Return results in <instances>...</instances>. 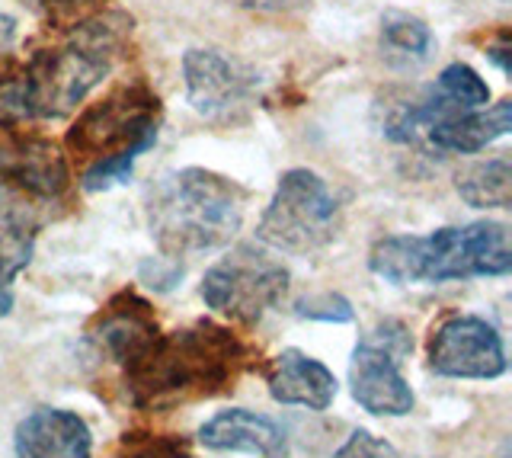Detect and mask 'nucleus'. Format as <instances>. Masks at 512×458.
Listing matches in <instances>:
<instances>
[{
  "mask_svg": "<svg viewBox=\"0 0 512 458\" xmlns=\"http://www.w3.org/2000/svg\"><path fill=\"white\" fill-rule=\"evenodd\" d=\"M253 362V350L215 321L157 334L148 350L122 369L128 404L148 414H164L231 391Z\"/></svg>",
  "mask_w": 512,
  "mask_h": 458,
  "instance_id": "nucleus-1",
  "label": "nucleus"
},
{
  "mask_svg": "<svg viewBox=\"0 0 512 458\" xmlns=\"http://www.w3.org/2000/svg\"><path fill=\"white\" fill-rule=\"evenodd\" d=\"M368 270L391 286L509 276L512 247L503 221H474L432 234H388L368 254Z\"/></svg>",
  "mask_w": 512,
  "mask_h": 458,
  "instance_id": "nucleus-2",
  "label": "nucleus"
},
{
  "mask_svg": "<svg viewBox=\"0 0 512 458\" xmlns=\"http://www.w3.org/2000/svg\"><path fill=\"white\" fill-rule=\"evenodd\" d=\"M247 193L205 167L164 173L148 193V228L164 257H196L231 244L244 225Z\"/></svg>",
  "mask_w": 512,
  "mask_h": 458,
  "instance_id": "nucleus-3",
  "label": "nucleus"
},
{
  "mask_svg": "<svg viewBox=\"0 0 512 458\" xmlns=\"http://www.w3.org/2000/svg\"><path fill=\"white\" fill-rule=\"evenodd\" d=\"M116 49V26L109 17H93L74 29V39L58 49L36 52L16 74L26 119H64L103 81Z\"/></svg>",
  "mask_w": 512,
  "mask_h": 458,
  "instance_id": "nucleus-4",
  "label": "nucleus"
},
{
  "mask_svg": "<svg viewBox=\"0 0 512 458\" xmlns=\"http://www.w3.org/2000/svg\"><path fill=\"white\" fill-rule=\"evenodd\" d=\"M340 231V205L314 170L295 167L282 173L266 212L256 225L260 241L285 254H317Z\"/></svg>",
  "mask_w": 512,
  "mask_h": 458,
  "instance_id": "nucleus-5",
  "label": "nucleus"
},
{
  "mask_svg": "<svg viewBox=\"0 0 512 458\" xmlns=\"http://www.w3.org/2000/svg\"><path fill=\"white\" fill-rule=\"evenodd\" d=\"M288 292V270L266 250L250 244L234 247L202 276V302L221 318L237 324H256L276 308Z\"/></svg>",
  "mask_w": 512,
  "mask_h": 458,
  "instance_id": "nucleus-6",
  "label": "nucleus"
},
{
  "mask_svg": "<svg viewBox=\"0 0 512 458\" xmlns=\"http://www.w3.org/2000/svg\"><path fill=\"white\" fill-rule=\"evenodd\" d=\"M413 350V340L404 324L384 321L356 343L349 362V391L362 410L372 417H407L416 394L400 372Z\"/></svg>",
  "mask_w": 512,
  "mask_h": 458,
  "instance_id": "nucleus-7",
  "label": "nucleus"
},
{
  "mask_svg": "<svg viewBox=\"0 0 512 458\" xmlns=\"http://www.w3.org/2000/svg\"><path fill=\"white\" fill-rule=\"evenodd\" d=\"M160 100L144 84H128L90 106L68 132V148L80 157H109L119 151H148L157 141Z\"/></svg>",
  "mask_w": 512,
  "mask_h": 458,
  "instance_id": "nucleus-8",
  "label": "nucleus"
},
{
  "mask_svg": "<svg viewBox=\"0 0 512 458\" xmlns=\"http://www.w3.org/2000/svg\"><path fill=\"white\" fill-rule=\"evenodd\" d=\"M186 100L212 122H240L260 97V77L250 65L218 49H189L183 55Z\"/></svg>",
  "mask_w": 512,
  "mask_h": 458,
  "instance_id": "nucleus-9",
  "label": "nucleus"
},
{
  "mask_svg": "<svg viewBox=\"0 0 512 458\" xmlns=\"http://www.w3.org/2000/svg\"><path fill=\"white\" fill-rule=\"evenodd\" d=\"M429 369L442 378H468V382H493L506 375L509 359L500 330L477 314H452L426 343Z\"/></svg>",
  "mask_w": 512,
  "mask_h": 458,
  "instance_id": "nucleus-10",
  "label": "nucleus"
},
{
  "mask_svg": "<svg viewBox=\"0 0 512 458\" xmlns=\"http://www.w3.org/2000/svg\"><path fill=\"white\" fill-rule=\"evenodd\" d=\"M0 180L26 196L58 199L68 189V157L55 141L39 135H10L0 141Z\"/></svg>",
  "mask_w": 512,
  "mask_h": 458,
  "instance_id": "nucleus-11",
  "label": "nucleus"
},
{
  "mask_svg": "<svg viewBox=\"0 0 512 458\" xmlns=\"http://www.w3.org/2000/svg\"><path fill=\"white\" fill-rule=\"evenodd\" d=\"M160 334L154 308L132 289L112 295L90 324V343L116 366H128L135 356L148 350V343Z\"/></svg>",
  "mask_w": 512,
  "mask_h": 458,
  "instance_id": "nucleus-12",
  "label": "nucleus"
},
{
  "mask_svg": "<svg viewBox=\"0 0 512 458\" xmlns=\"http://www.w3.org/2000/svg\"><path fill=\"white\" fill-rule=\"evenodd\" d=\"M16 458H93V436L84 417L64 407H36L16 423Z\"/></svg>",
  "mask_w": 512,
  "mask_h": 458,
  "instance_id": "nucleus-13",
  "label": "nucleus"
},
{
  "mask_svg": "<svg viewBox=\"0 0 512 458\" xmlns=\"http://www.w3.org/2000/svg\"><path fill=\"white\" fill-rule=\"evenodd\" d=\"M199 442L212 452H244L256 458H292L288 433L282 426L247 407L221 410L199 426Z\"/></svg>",
  "mask_w": 512,
  "mask_h": 458,
  "instance_id": "nucleus-14",
  "label": "nucleus"
},
{
  "mask_svg": "<svg viewBox=\"0 0 512 458\" xmlns=\"http://www.w3.org/2000/svg\"><path fill=\"white\" fill-rule=\"evenodd\" d=\"M266 385L272 401L288 407H308L314 414L336 401V375L320 359L301 350H282L269 359Z\"/></svg>",
  "mask_w": 512,
  "mask_h": 458,
  "instance_id": "nucleus-15",
  "label": "nucleus"
},
{
  "mask_svg": "<svg viewBox=\"0 0 512 458\" xmlns=\"http://www.w3.org/2000/svg\"><path fill=\"white\" fill-rule=\"evenodd\" d=\"M512 132V103L500 100L490 109H468V113H448L436 119L423 132L436 151L448 154H477L487 145H493L496 138H503Z\"/></svg>",
  "mask_w": 512,
  "mask_h": 458,
  "instance_id": "nucleus-16",
  "label": "nucleus"
},
{
  "mask_svg": "<svg viewBox=\"0 0 512 458\" xmlns=\"http://www.w3.org/2000/svg\"><path fill=\"white\" fill-rule=\"evenodd\" d=\"M36 238V212L10 186L0 183V289H10V282L29 266Z\"/></svg>",
  "mask_w": 512,
  "mask_h": 458,
  "instance_id": "nucleus-17",
  "label": "nucleus"
},
{
  "mask_svg": "<svg viewBox=\"0 0 512 458\" xmlns=\"http://www.w3.org/2000/svg\"><path fill=\"white\" fill-rule=\"evenodd\" d=\"M458 196L471 209H509L512 202V164L509 157H490L468 167L458 177Z\"/></svg>",
  "mask_w": 512,
  "mask_h": 458,
  "instance_id": "nucleus-18",
  "label": "nucleus"
},
{
  "mask_svg": "<svg viewBox=\"0 0 512 458\" xmlns=\"http://www.w3.org/2000/svg\"><path fill=\"white\" fill-rule=\"evenodd\" d=\"M381 49L400 61H426L432 52V33L420 17L391 10L381 17Z\"/></svg>",
  "mask_w": 512,
  "mask_h": 458,
  "instance_id": "nucleus-19",
  "label": "nucleus"
},
{
  "mask_svg": "<svg viewBox=\"0 0 512 458\" xmlns=\"http://www.w3.org/2000/svg\"><path fill=\"white\" fill-rule=\"evenodd\" d=\"M436 90L458 109H480L490 103V84L464 61H455L439 74Z\"/></svg>",
  "mask_w": 512,
  "mask_h": 458,
  "instance_id": "nucleus-20",
  "label": "nucleus"
},
{
  "mask_svg": "<svg viewBox=\"0 0 512 458\" xmlns=\"http://www.w3.org/2000/svg\"><path fill=\"white\" fill-rule=\"evenodd\" d=\"M112 458H192V449L173 433H125Z\"/></svg>",
  "mask_w": 512,
  "mask_h": 458,
  "instance_id": "nucleus-21",
  "label": "nucleus"
},
{
  "mask_svg": "<svg viewBox=\"0 0 512 458\" xmlns=\"http://www.w3.org/2000/svg\"><path fill=\"white\" fill-rule=\"evenodd\" d=\"M144 151H119V154H109V157H100V161H93L84 173V180L80 186L87 189V193H106V189L125 183L132 177L135 170V161Z\"/></svg>",
  "mask_w": 512,
  "mask_h": 458,
  "instance_id": "nucleus-22",
  "label": "nucleus"
},
{
  "mask_svg": "<svg viewBox=\"0 0 512 458\" xmlns=\"http://www.w3.org/2000/svg\"><path fill=\"white\" fill-rule=\"evenodd\" d=\"M36 13H42L45 20H52L58 26H84L93 17L103 13V0H23Z\"/></svg>",
  "mask_w": 512,
  "mask_h": 458,
  "instance_id": "nucleus-23",
  "label": "nucleus"
},
{
  "mask_svg": "<svg viewBox=\"0 0 512 458\" xmlns=\"http://www.w3.org/2000/svg\"><path fill=\"white\" fill-rule=\"evenodd\" d=\"M298 314L301 318H311V321H327V324H346L352 321V305L346 302L343 295H311V298H301L298 302Z\"/></svg>",
  "mask_w": 512,
  "mask_h": 458,
  "instance_id": "nucleus-24",
  "label": "nucleus"
},
{
  "mask_svg": "<svg viewBox=\"0 0 512 458\" xmlns=\"http://www.w3.org/2000/svg\"><path fill=\"white\" fill-rule=\"evenodd\" d=\"M333 458H400V452L388 439H378L375 433L352 430L343 446L333 452Z\"/></svg>",
  "mask_w": 512,
  "mask_h": 458,
  "instance_id": "nucleus-25",
  "label": "nucleus"
},
{
  "mask_svg": "<svg viewBox=\"0 0 512 458\" xmlns=\"http://www.w3.org/2000/svg\"><path fill=\"white\" fill-rule=\"evenodd\" d=\"M141 279L157 292H170L183 279V266L173 257H154L148 263H141Z\"/></svg>",
  "mask_w": 512,
  "mask_h": 458,
  "instance_id": "nucleus-26",
  "label": "nucleus"
},
{
  "mask_svg": "<svg viewBox=\"0 0 512 458\" xmlns=\"http://www.w3.org/2000/svg\"><path fill=\"white\" fill-rule=\"evenodd\" d=\"M231 4L253 13H292L308 4V0H231Z\"/></svg>",
  "mask_w": 512,
  "mask_h": 458,
  "instance_id": "nucleus-27",
  "label": "nucleus"
},
{
  "mask_svg": "<svg viewBox=\"0 0 512 458\" xmlns=\"http://www.w3.org/2000/svg\"><path fill=\"white\" fill-rule=\"evenodd\" d=\"M487 58L493 61L496 68H500L503 74L512 71V45H509V36L503 33L500 39H496L493 45H487Z\"/></svg>",
  "mask_w": 512,
  "mask_h": 458,
  "instance_id": "nucleus-28",
  "label": "nucleus"
},
{
  "mask_svg": "<svg viewBox=\"0 0 512 458\" xmlns=\"http://www.w3.org/2000/svg\"><path fill=\"white\" fill-rule=\"evenodd\" d=\"M13 42H16V20L0 7V55H7Z\"/></svg>",
  "mask_w": 512,
  "mask_h": 458,
  "instance_id": "nucleus-29",
  "label": "nucleus"
},
{
  "mask_svg": "<svg viewBox=\"0 0 512 458\" xmlns=\"http://www.w3.org/2000/svg\"><path fill=\"white\" fill-rule=\"evenodd\" d=\"M10 308H13V295H10V289H0V318H4V314H10Z\"/></svg>",
  "mask_w": 512,
  "mask_h": 458,
  "instance_id": "nucleus-30",
  "label": "nucleus"
}]
</instances>
